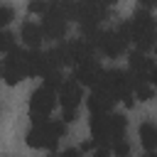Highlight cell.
<instances>
[{"label": "cell", "instance_id": "obj_4", "mask_svg": "<svg viewBox=\"0 0 157 157\" xmlns=\"http://www.w3.org/2000/svg\"><path fill=\"white\" fill-rule=\"evenodd\" d=\"M54 105H56V93H52L47 88H37L32 93V98H29V118L34 120V125L47 123Z\"/></svg>", "mask_w": 157, "mask_h": 157}, {"label": "cell", "instance_id": "obj_17", "mask_svg": "<svg viewBox=\"0 0 157 157\" xmlns=\"http://www.w3.org/2000/svg\"><path fill=\"white\" fill-rule=\"evenodd\" d=\"M61 157H83V155H81L76 147H69V150H64V152H61Z\"/></svg>", "mask_w": 157, "mask_h": 157}, {"label": "cell", "instance_id": "obj_14", "mask_svg": "<svg viewBox=\"0 0 157 157\" xmlns=\"http://www.w3.org/2000/svg\"><path fill=\"white\" fill-rule=\"evenodd\" d=\"M12 20H15V10H12L10 5H0V32H2V27L10 25Z\"/></svg>", "mask_w": 157, "mask_h": 157}, {"label": "cell", "instance_id": "obj_2", "mask_svg": "<svg viewBox=\"0 0 157 157\" xmlns=\"http://www.w3.org/2000/svg\"><path fill=\"white\" fill-rule=\"evenodd\" d=\"M66 135V125L61 120H47L42 125H34L27 135H25V142L32 147V150H54L59 145V140Z\"/></svg>", "mask_w": 157, "mask_h": 157}, {"label": "cell", "instance_id": "obj_20", "mask_svg": "<svg viewBox=\"0 0 157 157\" xmlns=\"http://www.w3.org/2000/svg\"><path fill=\"white\" fill-rule=\"evenodd\" d=\"M0 74H2V64H0Z\"/></svg>", "mask_w": 157, "mask_h": 157}, {"label": "cell", "instance_id": "obj_13", "mask_svg": "<svg viewBox=\"0 0 157 157\" xmlns=\"http://www.w3.org/2000/svg\"><path fill=\"white\" fill-rule=\"evenodd\" d=\"M12 49H15V34L7 32V29H2L0 32V54H7Z\"/></svg>", "mask_w": 157, "mask_h": 157}, {"label": "cell", "instance_id": "obj_10", "mask_svg": "<svg viewBox=\"0 0 157 157\" xmlns=\"http://www.w3.org/2000/svg\"><path fill=\"white\" fill-rule=\"evenodd\" d=\"M140 142H142V147L147 152H152L157 147V128L152 123H142L140 125Z\"/></svg>", "mask_w": 157, "mask_h": 157}, {"label": "cell", "instance_id": "obj_7", "mask_svg": "<svg viewBox=\"0 0 157 157\" xmlns=\"http://www.w3.org/2000/svg\"><path fill=\"white\" fill-rule=\"evenodd\" d=\"M81 98H83L81 86H78L74 78H64V83H61V88H59V105H61V113H78Z\"/></svg>", "mask_w": 157, "mask_h": 157}, {"label": "cell", "instance_id": "obj_19", "mask_svg": "<svg viewBox=\"0 0 157 157\" xmlns=\"http://www.w3.org/2000/svg\"><path fill=\"white\" fill-rule=\"evenodd\" d=\"M49 157H61V152H54V155H49Z\"/></svg>", "mask_w": 157, "mask_h": 157}, {"label": "cell", "instance_id": "obj_9", "mask_svg": "<svg viewBox=\"0 0 157 157\" xmlns=\"http://www.w3.org/2000/svg\"><path fill=\"white\" fill-rule=\"evenodd\" d=\"M20 39H22L27 47H32V49H39V44H42V39H44L39 22H25V25L20 27Z\"/></svg>", "mask_w": 157, "mask_h": 157}, {"label": "cell", "instance_id": "obj_8", "mask_svg": "<svg viewBox=\"0 0 157 157\" xmlns=\"http://www.w3.org/2000/svg\"><path fill=\"white\" fill-rule=\"evenodd\" d=\"M113 103H115L113 96L105 93V91H101V88H93L88 93V98H86V105H88L91 115H108L113 110Z\"/></svg>", "mask_w": 157, "mask_h": 157}, {"label": "cell", "instance_id": "obj_16", "mask_svg": "<svg viewBox=\"0 0 157 157\" xmlns=\"http://www.w3.org/2000/svg\"><path fill=\"white\" fill-rule=\"evenodd\" d=\"M47 7H49V2H42V0H32V2L27 5V10H29L32 15H44Z\"/></svg>", "mask_w": 157, "mask_h": 157}, {"label": "cell", "instance_id": "obj_15", "mask_svg": "<svg viewBox=\"0 0 157 157\" xmlns=\"http://www.w3.org/2000/svg\"><path fill=\"white\" fill-rule=\"evenodd\" d=\"M110 152H115L118 157H128V155H130V145H128V140H115V142L110 145Z\"/></svg>", "mask_w": 157, "mask_h": 157}, {"label": "cell", "instance_id": "obj_11", "mask_svg": "<svg viewBox=\"0 0 157 157\" xmlns=\"http://www.w3.org/2000/svg\"><path fill=\"white\" fill-rule=\"evenodd\" d=\"M132 96L137 98V101H142V103H147V101H152L155 98V88H152V83H132Z\"/></svg>", "mask_w": 157, "mask_h": 157}, {"label": "cell", "instance_id": "obj_3", "mask_svg": "<svg viewBox=\"0 0 157 157\" xmlns=\"http://www.w3.org/2000/svg\"><path fill=\"white\" fill-rule=\"evenodd\" d=\"M42 34L47 39H61L66 34V27H69V20L66 15L61 12V2H52L47 7V12L42 15Z\"/></svg>", "mask_w": 157, "mask_h": 157}, {"label": "cell", "instance_id": "obj_6", "mask_svg": "<svg viewBox=\"0 0 157 157\" xmlns=\"http://www.w3.org/2000/svg\"><path fill=\"white\" fill-rule=\"evenodd\" d=\"M101 76H103V69H101V64L96 61V59H86V61H81V64H76L74 66V81L78 83V86H98V81H101Z\"/></svg>", "mask_w": 157, "mask_h": 157}, {"label": "cell", "instance_id": "obj_12", "mask_svg": "<svg viewBox=\"0 0 157 157\" xmlns=\"http://www.w3.org/2000/svg\"><path fill=\"white\" fill-rule=\"evenodd\" d=\"M42 78H44L42 88H47V91H52V93H56V91L61 88V83H64L61 71H52V74H47V76H42Z\"/></svg>", "mask_w": 157, "mask_h": 157}, {"label": "cell", "instance_id": "obj_5", "mask_svg": "<svg viewBox=\"0 0 157 157\" xmlns=\"http://www.w3.org/2000/svg\"><path fill=\"white\" fill-rule=\"evenodd\" d=\"M25 59H27V52L20 49V47H15L12 52H7V59L2 61V74H0V78L7 86H15L22 78H27V74H25Z\"/></svg>", "mask_w": 157, "mask_h": 157}, {"label": "cell", "instance_id": "obj_1", "mask_svg": "<svg viewBox=\"0 0 157 157\" xmlns=\"http://www.w3.org/2000/svg\"><path fill=\"white\" fill-rule=\"evenodd\" d=\"M128 29H130V39L137 44V52L147 54L155 47V20L150 10L137 7L132 20H128Z\"/></svg>", "mask_w": 157, "mask_h": 157}, {"label": "cell", "instance_id": "obj_18", "mask_svg": "<svg viewBox=\"0 0 157 157\" xmlns=\"http://www.w3.org/2000/svg\"><path fill=\"white\" fill-rule=\"evenodd\" d=\"M142 157H155V152H145V155H142Z\"/></svg>", "mask_w": 157, "mask_h": 157}]
</instances>
